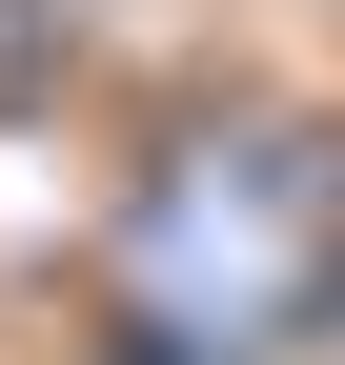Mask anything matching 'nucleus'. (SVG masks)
Listing matches in <instances>:
<instances>
[{"label":"nucleus","instance_id":"nucleus-1","mask_svg":"<svg viewBox=\"0 0 345 365\" xmlns=\"http://www.w3.org/2000/svg\"><path fill=\"white\" fill-rule=\"evenodd\" d=\"M0 81H41V0H0Z\"/></svg>","mask_w":345,"mask_h":365}]
</instances>
